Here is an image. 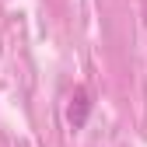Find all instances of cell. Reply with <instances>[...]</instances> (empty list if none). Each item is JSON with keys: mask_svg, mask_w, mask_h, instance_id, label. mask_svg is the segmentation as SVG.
Segmentation results:
<instances>
[{"mask_svg": "<svg viewBox=\"0 0 147 147\" xmlns=\"http://www.w3.org/2000/svg\"><path fill=\"white\" fill-rule=\"evenodd\" d=\"M88 112H91V95L84 88H74V95H70V105H67V123L74 126V130H84V123H88Z\"/></svg>", "mask_w": 147, "mask_h": 147, "instance_id": "6da1fadb", "label": "cell"}]
</instances>
